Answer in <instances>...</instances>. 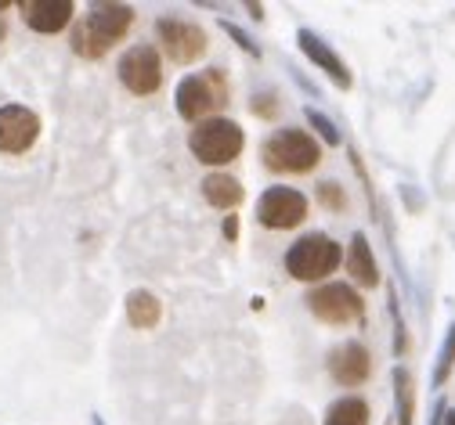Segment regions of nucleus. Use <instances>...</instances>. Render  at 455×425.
I'll use <instances>...</instances> for the list:
<instances>
[{
	"label": "nucleus",
	"mask_w": 455,
	"mask_h": 425,
	"mask_svg": "<svg viewBox=\"0 0 455 425\" xmlns=\"http://www.w3.org/2000/svg\"><path fill=\"white\" fill-rule=\"evenodd\" d=\"M329 375L336 386L344 390H355V386H365L372 379V353L365 342L358 339H347L329 350Z\"/></svg>",
	"instance_id": "nucleus-10"
},
{
	"label": "nucleus",
	"mask_w": 455,
	"mask_h": 425,
	"mask_svg": "<svg viewBox=\"0 0 455 425\" xmlns=\"http://www.w3.org/2000/svg\"><path fill=\"white\" fill-rule=\"evenodd\" d=\"M318 202L325 209H332V213H344L347 209V195H344V188H339L336 180H325V185H318Z\"/></svg>",
	"instance_id": "nucleus-20"
},
{
	"label": "nucleus",
	"mask_w": 455,
	"mask_h": 425,
	"mask_svg": "<svg viewBox=\"0 0 455 425\" xmlns=\"http://www.w3.org/2000/svg\"><path fill=\"white\" fill-rule=\"evenodd\" d=\"M304 119H307V127H311V130H315L329 148H339V145H344V134H339L332 119H329L325 112H318L315 105H307V108H304Z\"/></svg>",
	"instance_id": "nucleus-18"
},
{
	"label": "nucleus",
	"mask_w": 455,
	"mask_h": 425,
	"mask_svg": "<svg viewBox=\"0 0 455 425\" xmlns=\"http://www.w3.org/2000/svg\"><path fill=\"white\" fill-rule=\"evenodd\" d=\"M441 425H455V411H444V418H441Z\"/></svg>",
	"instance_id": "nucleus-24"
},
{
	"label": "nucleus",
	"mask_w": 455,
	"mask_h": 425,
	"mask_svg": "<svg viewBox=\"0 0 455 425\" xmlns=\"http://www.w3.org/2000/svg\"><path fill=\"white\" fill-rule=\"evenodd\" d=\"M246 148V134L235 119L228 115H217V119H203L188 130V152L196 155V162L203 166H228L235 162Z\"/></svg>",
	"instance_id": "nucleus-4"
},
{
	"label": "nucleus",
	"mask_w": 455,
	"mask_h": 425,
	"mask_svg": "<svg viewBox=\"0 0 455 425\" xmlns=\"http://www.w3.org/2000/svg\"><path fill=\"white\" fill-rule=\"evenodd\" d=\"M0 36H4V19H0Z\"/></svg>",
	"instance_id": "nucleus-26"
},
{
	"label": "nucleus",
	"mask_w": 455,
	"mask_h": 425,
	"mask_svg": "<svg viewBox=\"0 0 455 425\" xmlns=\"http://www.w3.org/2000/svg\"><path fill=\"white\" fill-rule=\"evenodd\" d=\"M297 43H300V51L311 58V62H315V69H322L336 87H344V91H347V87L355 83L347 62H344V58H339L318 33H311V29H297Z\"/></svg>",
	"instance_id": "nucleus-13"
},
{
	"label": "nucleus",
	"mask_w": 455,
	"mask_h": 425,
	"mask_svg": "<svg viewBox=\"0 0 455 425\" xmlns=\"http://www.w3.org/2000/svg\"><path fill=\"white\" fill-rule=\"evenodd\" d=\"M159 318H163V303L152 295V292H145V288H134L131 295H127V321L134 325V328H156L159 325Z\"/></svg>",
	"instance_id": "nucleus-16"
},
{
	"label": "nucleus",
	"mask_w": 455,
	"mask_h": 425,
	"mask_svg": "<svg viewBox=\"0 0 455 425\" xmlns=\"http://www.w3.org/2000/svg\"><path fill=\"white\" fill-rule=\"evenodd\" d=\"M134 26V8L131 4H94L76 26H73V54L84 58V62H98V58L108 54L112 43L127 40Z\"/></svg>",
	"instance_id": "nucleus-1"
},
{
	"label": "nucleus",
	"mask_w": 455,
	"mask_h": 425,
	"mask_svg": "<svg viewBox=\"0 0 455 425\" xmlns=\"http://www.w3.org/2000/svg\"><path fill=\"white\" fill-rule=\"evenodd\" d=\"M307 213H311L307 195L286 185H275L257 199V224L267 231H293L307 220Z\"/></svg>",
	"instance_id": "nucleus-9"
},
{
	"label": "nucleus",
	"mask_w": 455,
	"mask_h": 425,
	"mask_svg": "<svg viewBox=\"0 0 455 425\" xmlns=\"http://www.w3.org/2000/svg\"><path fill=\"white\" fill-rule=\"evenodd\" d=\"M339 264H344V249H339L336 241H332L329 234H322V231L297 238L293 246H290V253H286V271H290V278L307 281V285H315V281L325 285V278L336 274Z\"/></svg>",
	"instance_id": "nucleus-5"
},
{
	"label": "nucleus",
	"mask_w": 455,
	"mask_h": 425,
	"mask_svg": "<svg viewBox=\"0 0 455 425\" xmlns=\"http://www.w3.org/2000/svg\"><path fill=\"white\" fill-rule=\"evenodd\" d=\"M174 101H178V115L196 127L203 119H217V112L232 101V83H228L224 69H203L178 83Z\"/></svg>",
	"instance_id": "nucleus-3"
},
{
	"label": "nucleus",
	"mask_w": 455,
	"mask_h": 425,
	"mask_svg": "<svg viewBox=\"0 0 455 425\" xmlns=\"http://www.w3.org/2000/svg\"><path fill=\"white\" fill-rule=\"evenodd\" d=\"M8 8H12V4H8V0H0V12H8Z\"/></svg>",
	"instance_id": "nucleus-25"
},
{
	"label": "nucleus",
	"mask_w": 455,
	"mask_h": 425,
	"mask_svg": "<svg viewBox=\"0 0 455 425\" xmlns=\"http://www.w3.org/2000/svg\"><path fill=\"white\" fill-rule=\"evenodd\" d=\"M116 76L124 83L127 94L134 98H152L163 91V58L152 43H138L131 51L120 54L116 62Z\"/></svg>",
	"instance_id": "nucleus-8"
},
{
	"label": "nucleus",
	"mask_w": 455,
	"mask_h": 425,
	"mask_svg": "<svg viewBox=\"0 0 455 425\" xmlns=\"http://www.w3.org/2000/svg\"><path fill=\"white\" fill-rule=\"evenodd\" d=\"M156 40L163 43V54L174 66H196L206 54V29L181 15H159L156 19Z\"/></svg>",
	"instance_id": "nucleus-7"
},
{
	"label": "nucleus",
	"mask_w": 455,
	"mask_h": 425,
	"mask_svg": "<svg viewBox=\"0 0 455 425\" xmlns=\"http://www.w3.org/2000/svg\"><path fill=\"white\" fill-rule=\"evenodd\" d=\"M344 267H347L355 285H362V288H376L379 285V264H376V253H372L369 238L362 231L351 234V246L344 253Z\"/></svg>",
	"instance_id": "nucleus-14"
},
{
	"label": "nucleus",
	"mask_w": 455,
	"mask_h": 425,
	"mask_svg": "<svg viewBox=\"0 0 455 425\" xmlns=\"http://www.w3.org/2000/svg\"><path fill=\"white\" fill-rule=\"evenodd\" d=\"M199 192H203V199H206L213 209H220V213H232V209H239V206H243V199H246V192H243L239 180H235L232 173H220V169L203 177Z\"/></svg>",
	"instance_id": "nucleus-15"
},
{
	"label": "nucleus",
	"mask_w": 455,
	"mask_h": 425,
	"mask_svg": "<svg viewBox=\"0 0 455 425\" xmlns=\"http://www.w3.org/2000/svg\"><path fill=\"white\" fill-rule=\"evenodd\" d=\"M275 94H260V98H253V115H264V119H275V112H278V105H267Z\"/></svg>",
	"instance_id": "nucleus-22"
},
{
	"label": "nucleus",
	"mask_w": 455,
	"mask_h": 425,
	"mask_svg": "<svg viewBox=\"0 0 455 425\" xmlns=\"http://www.w3.org/2000/svg\"><path fill=\"white\" fill-rule=\"evenodd\" d=\"M19 12H22V22H26L33 33L54 36V33H62V29L73 22L76 4H73V0H22Z\"/></svg>",
	"instance_id": "nucleus-12"
},
{
	"label": "nucleus",
	"mask_w": 455,
	"mask_h": 425,
	"mask_svg": "<svg viewBox=\"0 0 455 425\" xmlns=\"http://www.w3.org/2000/svg\"><path fill=\"white\" fill-rule=\"evenodd\" d=\"M260 159L271 173L278 177H307L322 166V145L315 134L297 130V127H282L264 138Z\"/></svg>",
	"instance_id": "nucleus-2"
},
{
	"label": "nucleus",
	"mask_w": 455,
	"mask_h": 425,
	"mask_svg": "<svg viewBox=\"0 0 455 425\" xmlns=\"http://www.w3.org/2000/svg\"><path fill=\"white\" fill-rule=\"evenodd\" d=\"M451 368H455V325L448 328V339H444V346H441L437 372H434V386H444V382H448V375H451Z\"/></svg>",
	"instance_id": "nucleus-19"
},
{
	"label": "nucleus",
	"mask_w": 455,
	"mask_h": 425,
	"mask_svg": "<svg viewBox=\"0 0 455 425\" xmlns=\"http://www.w3.org/2000/svg\"><path fill=\"white\" fill-rule=\"evenodd\" d=\"M372 421V411L362 397H339L329 411H325V421L322 425H369Z\"/></svg>",
	"instance_id": "nucleus-17"
},
{
	"label": "nucleus",
	"mask_w": 455,
	"mask_h": 425,
	"mask_svg": "<svg viewBox=\"0 0 455 425\" xmlns=\"http://www.w3.org/2000/svg\"><path fill=\"white\" fill-rule=\"evenodd\" d=\"M220 26H224V33H228V36H235V40H239V47H243L246 54L260 58V47H257V43H253V40H250V36H246V33H243V29H239L235 22H228V19H220Z\"/></svg>",
	"instance_id": "nucleus-21"
},
{
	"label": "nucleus",
	"mask_w": 455,
	"mask_h": 425,
	"mask_svg": "<svg viewBox=\"0 0 455 425\" xmlns=\"http://www.w3.org/2000/svg\"><path fill=\"white\" fill-rule=\"evenodd\" d=\"M40 141V115L26 105H4L0 108V152L4 155H26Z\"/></svg>",
	"instance_id": "nucleus-11"
},
{
	"label": "nucleus",
	"mask_w": 455,
	"mask_h": 425,
	"mask_svg": "<svg viewBox=\"0 0 455 425\" xmlns=\"http://www.w3.org/2000/svg\"><path fill=\"white\" fill-rule=\"evenodd\" d=\"M304 303H307L311 318L329 325V328H347V325H358L365 318V303H362L358 288H351L344 281H325V285L311 288Z\"/></svg>",
	"instance_id": "nucleus-6"
},
{
	"label": "nucleus",
	"mask_w": 455,
	"mask_h": 425,
	"mask_svg": "<svg viewBox=\"0 0 455 425\" xmlns=\"http://www.w3.org/2000/svg\"><path fill=\"white\" fill-rule=\"evenodd\" d=\"M224 234H228V238H235V234H239V224H235V216H228V220H224Z\"/></svg>",
	"instance_id": "nucleus-23"
}]
</instances>
